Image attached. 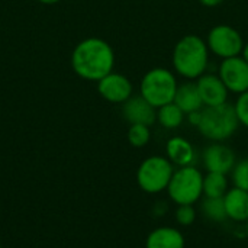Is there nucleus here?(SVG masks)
Segmentation results:
<instances>
[{
  "label": "nucleus",
  "mask_w": 248,
  "mask_h": 248,
  "mask_svg": "<svg viewBox=\"0 0 248 248\" xmlns=\"http://www.w3.org/2000/svg\"><path fill=\"white\" fill-rule=\"evenodd\" d=\"M71 65L77 76L84 80L99 81L113 71L115 52L102 38H86L76 45L71 55Z\"/></svg>",
  "instance_id": "1"
},
{
  "label": "nucleus",
  "mask_w": 248,
  "mask_h": 248,
  "mask_svg": "<svg viewBox=\"0 0 248 248\" xmlns=\"http://www.w3.org/2000/svg\"><path fill=\"white\" fill-rule=\"evenodd\" d=\"M171 62L174 71L187 78L196 80L205 74L209 62V48L199 35H185L173 48Z\"/></svg>",
  "instance_id": "2"
},
{
  "label": "nucleus",
  "mask_w": 248,
  "mask_h": 248,
  "mask_svg": "<svg viewBox=\"0 0 248 248\" xmlns=\"http://www.w3.org/2000/svg\"><path fill=\"white\" fill-rule=\"evenodd\" d=\"M240 126L234 105L224 103L219 106H205L201 110L198 131L212 142H224L231 138Z\"/></svg>",
  "instance_id": "3"
},
{
  "label": "nucleus",
  "mask_w": 248,
  "mask_h": 248,
  "mask_svg": "<svg viewBox=\"0 0 248 248\" xmlns=\"http://www.w3.org/2000/svg\"><path fill=\"white\" fill-rule=\"evenodd\" d=\"M203 173L195 166L177 167L167 186L169 199L177 205H195L203 198Z\"/></svg>",
  "instance_id": "4"
},
{
  "label": "nucleus",
  "mask_w": 248,
  "mask_h": 248,
  "mask_svg": "<svg viewBox=\"0 0 248 248\" xmlns=\"http://www.w3.org/2000/svg\"><path fill=\"white\" fill-rule=\"evenodd\" d=\"M177 78L167 68L155 67L148 70L140 83V94L155 109L171 103L177 90Z\"/></svg>",
  "instance_id": "5"
},
{
  "label": "nucleus",
  "mask_w": 248,
  "mask_h": 248,
  "mask_svg": "<svg viewBox=\"0 0 248 248\" xmlns=\"http://www.w3.org/2000/svg\"><path fill=\"white\" fill-rule=\"evenodd\" d=\"M174 170V166L167 157L150 155L137 170V183L142 192L148 195H158L167 190Z\"/></svg>",
  "instance_id": "6"
},
{
  "label": "nucleus",
  "mask_w": 248,
  "mask_h": 248,
  "mask_svg": "<svg viewBox=\"0 0 248 248\" xmlns=\"http://www.w3.org/2000/svg\"><path fill=\"white\" fill-rule=\"evenodd\" d=\"M206 44L209 52L225 60V58L241 55L246 42L243 39V35L235 28L221 23L209 31Z\"/></svg>",
  "instance_id": "7"
},
{
  "label": "nucleus",
  "mask_w": 248,
  "mask_h": 248,
  "mask_svg": "<svg viewBox=\"0 0 248 248\" xmlns=\"http://www.w3.org/2000/svg\"><path fill=\"white\" fill-rule=\"evenodd\" d=\"M218 76L231 93L241 94L248 90V62L241 55L222 60Z\"/></svg>",
  "instance_id": "8"
},
{
  "label": "nucleus",
  "mask_w": 248,
  "mask_h": 248,
  "mask_svg": "<svg viewBox=\"0 0 248 248\" xmlns=\"http://www.w3.org/2000/svg\"><path fill=\"white\" fill-rule=\"evenodd\" d=\"M202 163L206 173L230 174L237 164L235 153L224 142H212L202 153Z\"/></svg>",
  "instance_id": "9"
},
{
  "label": "nucleus",
  "mask_w": 248,
  "mask_h": 248,
  "mask_svg": "<svg viewBox=\"0 0 248 248\" xmlns=\"http://www.w3.org/2000/svg\"><path fill=\"white\" fill-rule=\"evenodd\" d=\"M132 83L119 73H109L97 81L99 94L110 103H125L132 96Z\"/></svg>",
  "instance_id": "10"
},
{
  "label": "nucleus",
  "mask_w": 248,
  "mask_h": 248,
  "mask_svg": "<svg viewBox=\"0 0 248 248\" xmlns=\"http://www.w3.org/2000/svg\"><path fill=\"white\" fill-rule=\"evenodd\" d=\"M196 86L203 106H219L228 102V89L218 74H202L196 78Z\"/></svg>",
  "instance_id": "11"
},
{
  "label": "nucleus",
  "mask_w": 248,
  "mask_h": 248,
  "mask_svg": "<svg viewBox=\"0 0 248 248\" xmlns=\"http://www.w3.org/2000/svg\"><path fill=\"white\" fill-rule=\"evenodd\" d=\"M122 115L129 122V125L141 124L151 126L157 121V109L150 105L141 94L131 96L125 103H122Z\"/></svg>",
  "instance_id": "12"
},
{
  "label": "nucleus",
  "mask_w": 248,
  "mask_h": 248,
  "mask_svg": "<svg viewBox=\"0 0 248 248\" xmlns=\"http://www.w3.org/2000/svg\"><path fill=\"white\" fill-rule=\"evenodd\" d=\"M166 157L174 167L195 166L196 151L190 141L183 137H173L166 144Z\"/></svg>",
  "instance_id": "13"
},
{
  "label": "nucleus",
  "mask_w": 248,
  "mask_h": 248,
  "mask_svg": "<svg viewBox=\"0 0 248 248\" xmlns=\"http://www.w3.org/2000/svg\"><path fill=\"white\" fill-rule=\"evenodd\" d=\"M224 205L228 219L244 224L248 219V192L240 187H230L224 196Z\"/></svg>",
  "instance_id": "14"
},
{
  "label": "nucleus",
  "mask_w": 248,
  "mask_h": 248,
  "mask_svg": "<svg viewBox=\"0 0 248 248\" xmlns=\"http://www.w3.org/2000/svg\"><path fill=\"white\" fill-rule=\"evenodd\" d=\"M186 240L183 232L174 227H158L153 230L147 240L145 248H185Z\"/></svg>",
  "instance_id": "15"
},
{
  "label": "nucleus",
  "mask_w": 248,
  "mask_h": 248,
  "mask_svg": "<svg viewBox=\"0 0 248 248\" xmlns=\"http://www.w3.org/2000/svg\"><path fill=\"white\" fill-rule=\"evenodd\" d=\"M186 115L203 109V102L201 99L196 81H185L177 86L174 100H173Z\"/></svg>",
  "instance_id": "16"
},
{
  "label": "nucleus",
  "mask_w": 248,
  "mask_h": 248,
  "mask_svg": "<svg viewBox=\"0 0 248 248\" xmlns=\"http://www.w3.org/2000/svg\"><path fill=\"white\" fill-rule=\"evenodd\" d=\"M228 174L206 173L203 176V198H224L230 190Z\"/></svg>",
  "instance_id": "17"
},
{
  "label": "nucleus",
  "mask_w": 248,
  "mask_h": 248,
  "mask_svg": "<svg viewBox=\"0 0 248 248\" xmlns=\"http://www.w3.org/2000/svg\"><path fill=\"white\" fill-rule=\"evenodd\" d=\"M186 113L174 103H167L157 109V122L166 129H176L185 121Z\"/></svg>",
  "instance_id": "18"
},
{
  "label": "nucleus",
  "mask_w": 248,
  "mask_h": 248,
  "mask_svg": "<svg viewBox=\"0 0 248 248\" xmlns=\"http://www.w3.org/2000/svg\"><path fill=\"white\" fill-rule=\"evenodd\" d=\"M203 217L211 222H224L228 219L224 205V198H203L201 202Z\"/></svg>",
  "instance_id": "19"
},
{
  "label": "nucleus",
  "mask_w": 248,
  "mask_h": 248,
  "mask_svg": "<svg viewBox=\"0 0 248 248\" xmlns=\"http://www.w3.org/2000/svg\"><path fill=\"white\" fill-rule=\"evenodd\" d=\"M128 142L135 147V148H142L145 147L150 140H151V131H150V126L147 125H141V124H134V125H129V129H128Z\"/></svg>",
  "instance_id": "20"
},
{
  "label": "nucleus",
  "mask_w": 248,
  "mask_h": 248,
  "mask_svg": "<svg viewBox=\"0 0 248 248\" xmlns=\"http://www.w3.org/2000/svg\"><path fill=\"white\" fill-rule=\"evenodd\" d=\"M231 174V182L235 187H240L248 192V157L237 161Z\"/></svg>",
  "instance_id": "21"
},
{
  "label": "nucleus",
  "mask_w": 248,
  "mask_h": 248,
  "mask_svg": "<svg viewBox=\"0 0 248 248\" xmlns=\"http://www.w3.org/2000/svg\"><path fill=\"white\" fill-rule=\"evenodd\" d=\"M196 209L195 205H177L174 211V221L180 227H190L196 221Z\"/></svg>",
  "instance_id": "22"
},
{
  "label": "nucleus",
  "mask_w": 248,
  "mask_h": 248,
  "mask_svg": "<svg viewBox=\"0 0 248 248\" xmlns=\"http://www.w3.org/2000/svg\"><path fill=\"white\" fill-rule=\"evenodd\" d=\"M234 109H235L240 125L246 126L248 129V90L238 94L237 102L234 103Z\"/></svg>",
  "instance_id": "23"
},
{
  "label": "nucleus",
  "mask_w": 248,
  "mask_h": 248,
  "mask_svg": "<svg viewBox=\"0 0 248 248\" xmlns=\"http://www.w3.org/2000/svg\"><path fill=\"white\" fill-rule=\"evenodd\" d=\"M201 110H202V109H201ZM201 110H198V112H192V113H189V115H187L189 122H190L195 128L199 125V121H201Z\"/></svg>",
  "instance_id": "24"
},
{
  "label": "nucleus",
  "mask_w": 248,
  "mask_h": 248,
  "mask_svg": "<svg viewBox=\"0 0 248 248\" xmlns=\"http://www.w3.org/2000/svg\"><path fill=\"white\" fill-rule=\"evenodd\" d=\"M201 4H203L205 7H217L219 6L221 3H224L225 0H199Z\"/></svg>",
  "instance_id": "25"
},
{
  "label": "nucleus",
  "mask_w": 248,
  "mask_h": 248,
  "mask_svg": "<svg viewBox=\"0 0 248 248\" xmlns=\"http://www.w3.org/2000/svg\"><path fill=\"white\" fill-rule=\"evenodd\" d=\"M154 211H155V215H157V217H163V215L166 214V211H167V206L164 205V202H158V203L155 205Z\"/></svg>",
  "instance_id": "26"
},
{
  "label": "nucleus",
  "mask_w": 248,
  "mask_h": 248,
  "mask_svg": "<svg viewBox=\"0 0 248 248\" xmlns=\"http://www.w3.org/2000/svg\"><path fill=\"white\" fill-rule=\"evenodd\" d=\"M241 57L246 60L248 62V42H246L244 44V48H243V52H241Z\"/></svg>",
  "instance_id": "27"
},
{
  "label": "nucleus",
  "mask_w": 248,
  "mask_h": 248,
  "mask_svg": "<svg viewBox=\"0 0 248 248\" xmlns=\"http://www.w3.org/2000/svg\"><path fill=\"white\" fill-rule=\"evenodd\" d=\"M41 3H45V4H54V3H57V1H60V0H39Z\"/></svg>",
  "instance_id": "28"
},
{
  "label": "nucleus",
  "mask_w": 248,
  "mask_h": 248,
  "mask_svg": "<svg viewBox=\"0 0 248 248\" xmlns=\"http://www.w3.org/2000/svg\"><path fill=\"white\" fill-rule=\"evenodd\" d=\"M244 230H246V234H247L248 237V219L244 222Z\"/></svg>",
  "instance_id": "29"
},
{
  "label": "nucleus",
  "mask_w": 248,
  "mask_h": 248,
  "mask_svg": "<svg viewBox=\"0 0 248 248\" xmlns=\"http://www.w3.org/2000/svg\"><path fill=\"white\" fill-rule=\"evenodd\" d=\"M0 248H1V243H0Z\"/></svg>",
  "instance_id": "30"
}]
</instances>
